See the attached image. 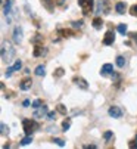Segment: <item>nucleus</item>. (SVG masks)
<instances>
[{
    "label": "nucleus",
    "mask_w": 137,
    "mask_h": 149,
    "mask_svg": "<svg viewBox=\"0 0 137 149\" xmlns=\"http://www.w3.org/2000/svg\"><path fill=\"white\" fill-rule=\"evenodd\" d=\"M72 81L80 87V89H83V90H87L89 89V84H87V81L84 80V78H81V77H74L72 78Z\"/></svg>",
    "instance_id": "nucleus-8"
},
{
    "label": "nucleus",
    "mask_w": 137,
    "mask_h": 149,
    "mask_svg": "<svg viewBox=\"0 0 137 149\" xmlns=\"http://www.w3.org/2000/svg\"><path fill=\"white\" fill-rule=\"evenodd\" d=\"M47 114V106H44V105H43V106H40V108H37L36 109V112H34V115H32V118H40V117H44Z\"/></svg>",
    "instance_id": "nucleus-9"
},
{
    "label": "nucleus",
    "mask_w": 137,
    "mask_h": 149,
    "mask_svg": "<svg viewBox=\"0 0 137 149\" xmlns=\"http://www.w3.org/2000/svg\"><path fill=\"white\" fill-rule=\"evenodd\" d=\"M31 142H32V137L27 134V137H24V139L21 140V145H22V146H27V145H30Z\"/></svg>",
    "instance_id": "nucleus-22"
},
{
    "label": "nucleus",
    "mask_w": 137,
    "mask_h": 149,
    "mask_svg": "<svg viewBox=\"0 0 137 149\" xmlns=\"http://www.w3.org/2000/svg\"><path fill=\"white\" fill-rule=\"evenodd\" d=\"M118 33H121V34H124V36H125V33H127V25H125V24H119V25H118Z\"/></svg>",
    "instance_id": "nucleus-25"
},
{
    "label": "nucleus",
    "mask_w": 137,
    "mask_h": 149,
    "mask_svg": "<svg viewBox=\"0 0 137 149\" xmlns=\"http://www.w3.org/2000/svg\"><path fill=\"white\" fill-rule=\"evenodd\" d=\"M108 114L112 118H121L122 117V109L119 108V106H111L109 111H108Z\"/></svg>",
    "instance_id": "nucleus-6"
},
{
    "label": "nucleus",
    "mask_w": 137,
    "mask_h": 149,
    "mask_svg": "<svg viewBox=\"0 0 137 149\" xmlns=\"http://www.w3.org/2000/svg\"><path fill=\"white\" fill-rule=\"evenodd\" d=\"M130 37H131V40H133L134 43H137V33H133V34H130Z\"/></svg>",
    "instance_id": "nucleus-35"
},
{
    "label": "nucleus",
    "mask_w": 137,
    "mask_h": 149,
    "mask_svg": "<svg viewBox=\"0 0 137 149\" xmlns=\"http://www.w3.org/2000/svg\"><path fill=\"white\" fill-rule=\"evenodd\" d=\"M47 118H49V120H55V111L47 112Z\"/></svg>",
    "instance_id": "nucleus-34"
},
{
    "label": "nucleus",
    "mask_w": 137,
    "mask_h": 149,
    "mask_svg": "<svg viewBox=\"0 0 137 149\" xmlns=\"http://www.w3.org/2000/svg\"><path fill=\"white\" fill-rule=\"evenodd\" d=\"M69 127H71V118H66V120L62 122V130L66 133V131L69 130Z\"/></svg>",
    "instance_id": "nucleus-20"
},
{
    "label": "nucleus",
    "mask_w": 137,
    "mask_h": 149,
    "mask_svg": "<svg viewBox=\"0 0 137 149\" xmlns=\"http://www.w3.org/2000/svg\"><path fill=\"white\" fill-rule=\"evenodd\" d=\"M31 84H32L31 78H25V80H22V81H21L19 89H21V90H28V89H31Z\"/></svg>",
    "instance_id": "nucleus-13"
},
{
    "label": "nucleus",
    "mask_w": 137,
    "mask_h": 149,
    "mask_svg": "<svg viewBox=\"0 0 137 149\" xmlns=\"http://www.w3.org/2000/svg\"><path fill=\"white\" fill-rule=\"evenodd\" d=\"M43 41H44V37H43L41 34H36V36L31 39L32 45H43Z\"/></svg>",
    "instance_id": "nucleus-16"
},
{
    "label": "nucleus",
    "mask_w": 137,
    "mask_h": 149,
    "mask_svg": "<svg viewBox=\"0 0 137 149\" xmlns=\"http://www.w3.org/2000/svg\"><path fill=\"white\" fill-rule=\"evenodd\" d=\"M15 58V47H12V45L9 41H3L2 45V59L3 62L11 64Z\"/></svg>",
    "instance_id": "nucleus-1"
},
{
    "label": "nucleus",
    "mask_w": 137,
    "mask_h": 149,
    "mask_svg": "<svg viewBox=\"0 0 137 149\" xmlns=\"http://www.w3.org/2000/svg\"><path fill=\"white\" fill-rule=\"evenodd\" d=\"M136 139H137V134H136Z\"/></svg>",
    "instance_id": "nucleus-40"
},
{
    "label": "nucleus",
    "mask_w": 137,
    "mask_h": 149,
    "mask_svg": "<svg viewBox=\"0 0 137 149\" xmlns=\"http://www.w3.org/2000/svg\"><path fill=\"white\" fill-rule=\"evenodd\" d=\"M78 5L83 9V15L87 16L89 13H91L93 6H95V2H93V0H78Z\"/></svg>",
    "instance_id": "nucleus-3"
},
{
    "label": "nucleus",
    "mask_w": 137,
    "mask_h": 149,
    "mask_svg": "<svg viewBox=\"0 0 137 149\" xmlns=\"http://www.w3.org/2000/svg\"><path fill=\"white\" fill-rule=\"evenodd\" d=\"M115 62H116V65H118L119 68H122V67L125 65V58H124V56H116V61H115Z\"/></svg>",
    "instance_id": "nucleus-21"
},
{
    "label": "nucleus",
    "mask_w": 137,
    "mask_h": 149,
    "mask_svg": "<svg viewBox=\"0 0 137 149\" xmlns=\"http://www.w3.org/2000/svg\"><path fill=\"white\" fill-rule=\"evenodd\" d=\"M64 74H65V71H64V68H58V69H56V71L53 73V75H55V77H62Z\"/></svg>",
    "instance_id": "nucleus-27"
},
{
    "label": "nucleus",
    "mask_w": 137,
    "mask_h": 149,
    "mask_svg": "<svg viewBox=\"0 0 137 149\" xmlns=\"http://www.w3.org/2000/svg\"><path fill=\"white\" fill-rule=\"evenodd\" d=\"M41 105H43V100H41V99H36V100H34V102L31 103V106H32L34 109H37V108H40V106H41Z\"/></svg>",
    "instance_id": "nucleus-24"
},
{
    "label": "nucleus",
    "mask_w": 137,
    "mask_h": 149,
    "mask_svg": "<svg viewBox=\"0 0 137 149\" xmlns=\"http://www.w3.org/2000/svg\"><path fill=\"white\" fill-rule=\"evenodd\" d=\"M102 25H103V21H102V18H100V16H96V18L93 19V27H95L96 30H100Z\"/></svg>",
    "instance_id": "nucleus-17"
},
{
    "label": "nucleus",
    "mask_w": 137,
    "mask_h": 149,
    "mask_svg": "<svg viewBox=\"0 0 137 149\" xmlns=\"http://www.w3.org/2000/svg\"><path fill=\"white\" fill-rule=\"evenodd\" d=\"M114 136V133L112 131H105V134H103V137H105V140H109L111 137Z\"/></svg>",
    "instance_id": "nucleus-31"
},
{
    "label": "nucleus",
    "mask_w": 137,
    "mask_h": 149,
    "mask_svg": "<svg viewBox=\"0 0 137 149\" xmlns=\"http://www.w3.org/2000/svg\"><path fill=\"white\" fill-rule=\"evenodd\" d=\"M30 103H31V102L27 99V100H24V102H22V106H25V108H27V106H30Z\"/></svg>",
    "instance_id": "nucleus-37"
},
{
    "label": "nucleus",
    "mask_w": 137,
    "mask_h": 149,
    "mask_svg": "<svg viewBox=\"0 0 137 149\" xmlns=\"http://www.w3.org/2000/svg\"><path fill=\"white\" fill-rule=\"evenodd\" d=\"M34 74H36L37 77L44 75V74H46V68H44V65H38V67L36 68V71H34Z\"/></svg>",
    "instance_id": "nucleus-18"
},
{
    "label": "nucleus",
    "mask_w": 137,
    "mask_h": 149,
    "mask_svg": "<svg viewBox=\"0 0 137 149\" xmlns=\"http://www.w3.org/2000/svg\"><path fill=\"white\" fill-rule=\"evenodd\" d=\"M22 34H24V31H22V28L19 27H15V30H13V43L15 45H19V43L22 41Z\"/></svg>",
    "instance_id": "nucleus-4"
},
{
    "label": "nucleus",
    "mask_w": 137,
    "mask_h": 149,
    "mask_svg": "<svg viewBox=\"0 0 137 149\" xmlns=\"http://www.w3.org/2000/svg\"><path fill=\"white\" fill-rule=\"evenodd\" d=\"M12 0H6L5 2V5H3V13L6 15V16H9L11 15V12H12Z\"/></svg>",
    "instance_id": "nucleus-12"
},
{
    "label": "nucleus",
    "mask_w": 137,
    "mask_h": 149,
    "mask_svg": "<svg viewBox=\"0 0 137 149\" xmlns=\"http://www.w3.org/2000/svg\"><path fill=\"white\" fill-rule=\"evenodd\" d=\"M59 34H62V37H65V39H69L74 36V31L72 30H59Z\"/></svg>",
    "instance_id": "nucleus-19"
},
{
    "label": "nucleus",
    "mask_w": 137,
    "mask_h": 149,
    "mask_svg": "<svg viewBox=\"0 0 137 149\" xmlns=\"http://www.w3.org/2000/svg\"><path fill=\"white\" fill-rule=\"evenodd\" d=\"M13 71H15V69H13V67H9V68L6 69V77H11Z\"/></svg>",
    "instance_id": "nucleus-32"
},
{
    "label": "nucleus",
    "mask_w": 137,
    "mask_h": 149,
    "mask_svg": "<svg viewBox=\"0 0 137 149\" xmlns=\"http://www.w3.org/2000/svg\"><path fill=\"white\" fill-rule=\"evenodd\" d=\"M99 12H103L105 15H108L111 12V3H109V0H100V2H99Z\"/></svg>",
    "instance_id": "nucleus-5"
},
{
    "label": "nucleus",
    "mask_w": 137,
    "mask_h": 149,
    "mask_svg": "<svg viewBox=\"0 0 137 149\" xmlns=\"http://www.w3.org/2000/svg\"><path fill=\"white\" fill-rule=\"evenodd\" d=\"M56 109H58V112H59V114H62V115H66V108L64 106L62 103H59L58 106H56Z\"/></svg>",
    "instance_id": "nucleus-23"
},
{
    "label": "nucleus",
    "mask_w": 137,
    "mask_h": 149,
    "mask_svg": "<svg viewBox=\"0 0 137 149\" xmlns=\"http://www.w3.org/2000/svg\"><path fill=\"white\" fill-rule=\"evenodd\" d=\"M84 148H96V145H85Z\"/></svg>",
    "instance_id": "nucleus-39"
},
{
    "label": "nucleus",
    "mask_w": 137,
    "mask_h": 149,
    "mask_svg": "<svg viewBox=\"0 0 137 149\" xmlns=\"http://www.w3.org/2000/svg\"><path fill=\"white\" fill-rule=\"evenodd\" d=\"M131 15H137V5H134L131 7Z\"/></svg>",
    "instance_id": "nucleus-36"
},
{
    "label": "nucleus",
    "mask_w": 137,
    "mask_h": 149,
    "mask_svg": "<svg viewBox=\"0 0 137 149\" xmlns=\"http://www.w3.org/2000/svg\"><path fill=\"white\" fill-rule=\"evenodd\" d=\"M21 68H22V62H21L19 59H16V62H15V65H13V69H15V71H19Z\"/></svg>",
    "instance_id": "nucleus-28"
},
{
    "label": "nucleus",
    "mask_w": 137,
    "mask_h": 149,
    "mask_svg": "<svg viewBox=\"0 0 137 149\" xmlns=\"http://www.w3.org/2000/svg\"><path fill=\"white\" fill-rule=\"evenodd\" d=\"M114 41H115V36H114V31H106L105 34V37H103V45L105 46H111V45H114Z\"/></svg>",
    "instance_id": "nucleus-7"
},
{
    "label": "nucleus",
    "mask_w": 137,
    "mask_h": 149,
    "mask_svg": "<svg viewBox=\"0 0 137 149\" xmlns=\"http://www.w3.org/2000/svg\"><path fill=\"white\" fill-rule=\"evenodd\" d=\"M128 148L136 149V148H137V142H136V140H131V142H128Z\"/></svg>",
    "instance_id": "nucleus-33"
},
{
    "label": "nucleus",
    "mask_w": 137,
    "mask_h": 149,
    "mask_svg": "<svg viewBox=\"0 0 137 149\" xmlns=\"http://www.w3.org/2000/svg\"><path fill=\"white\" fill-rule=\"evenodd\" d=\"M22 126H24V131L25 134L31 136L34 131H36V128H38V124L34 120H30V118H24L22 120Z\"/></svg>",
    "instance_id": "nucleus-2"
},
{
    "label": "nucleus",
    "mask_w": 137,
    "mask_h": 149,
    "mask_svg": "<svg viewBox=\"0 0 137 149\" xmlns=\"http://www.w3.org/2000/svg\"><path fill=\"white\" fill-rule=\"evenodd\" d=\"M81 27H83V21H81V19L72 22V28H81Z\"/></svg>",
    "instance_id": "nucleus-30"
},
{
    "label": "nucleus",
    "mask_w": 137,
    "mask_h": 149,
    "mask_svg": "<svg viewBox=\"0 0 137 149\" xmlns=\"http://www.w3.org/2000/svg\"><path fill=\"white\" fill-rule=\"evenodd\" d=\"M41 3H43V6H44L49 12H53L56 2H55V0H41Z\"/></svg>",
    "instance_id": "nucleus-11"
},
{
    "label": "nucleus",
    "mask_w": 137,
    "mask_h": 149,
    "mask_svg": "<svg viewBox=\"0 0 137 149\" xmlns=\"http://www.w3.org/2000/svg\"><path fill=\"white\" fill-rule=\"evenodd\" d=\"M125 3L124 2H118L116 5H115V11L119 13V15H122V13H125Z\"/></svg>",
    "instance_id": "nucleus-15"
},
{
    "label": "nucleus",
    "mask_w": 137,
    "mask_h": 149,
    "mask_svg": "<svg viewBox=\"0 0 137 149\" xmlns=\"http://www.w3.org/2000/svg\"><path fill=\"white\" fill-rule=\"evenodd\" d=\"M112 69H114L112 64H105L103 67H102V69H100V74L103 77H106V75H109L111 73H112Z\"/></svg>",
    "instance_id": "nucleus-10"
},
{
    "label": "nucleus",
    "mask_w": 137,
    "mask_h": 149,
    "mask_svg": "<svg viewBox=\"0 0 137 149\" xmlns=\"http://www.w3.org/2000/svg\"><path fill=\"white\" fill-rule=\"evenodd\" d=\"M53 143H56L58 146H61V148H64V146H65V142H64V140H62V139H58V137H55V139H53Z\"/></svg>",
    "instance_id": "nucleus-26"
},
{
    "label": "nucleus",
    "mask_w": 137,
    "mask_h": 149,
    "mask_svg": "<svg viewBox=\"0 0 137 149\" xmlns=\"http://www.w3.org/2000/svg\"><path fill=\"white\" fill-rule=\"evenodd\" d=\"M6 134H9V127L6 124H2V136H6Z\"/></svg>",
    "instance_id": "nucleus-29"
},
{
    "label": "nucleus",
    "mask_w": 137,
    "mask_h": 149,
    "mask_svg": "<svg viewBox=\"0 0 137 149\" xmlns=\"http://www.w3.org/2000/svg\"><path fill=\"white\" fill-rule=\"evenodd\" d=\"M56 2V5H59V6H62L64 3H65V0H55Z\"/></svg>",
    "instance_id": "nucleus-38"
},
{
    "label": "nucleus",
    "mask_w": 137,
    "mask_h": 149,
    "mask_svg": "<svg viewBox=\"0 0 137 149\" xmlns=\"http://www.w3.org/2000/svg\"><path fill=\"white\" fill-rule=\"evenodd\" d=\"M44 49H43V46L41 45H36V47H34V52H32V55H34V58H38V56H41L43 53H44Z\"/></svg>",
    "instance_id": "nucleus-14"
}]
</instances>
